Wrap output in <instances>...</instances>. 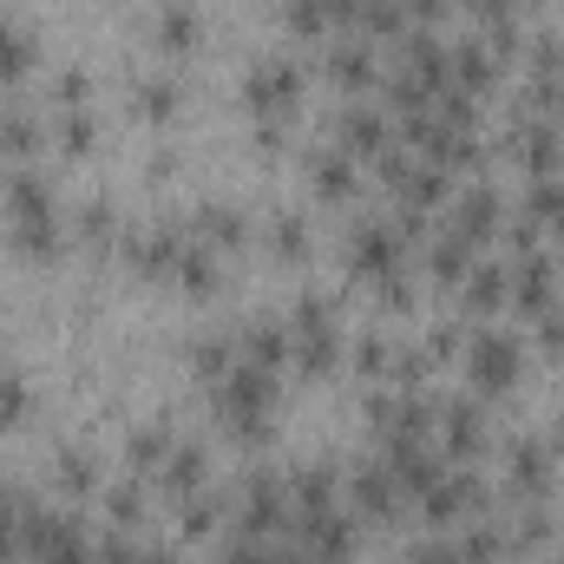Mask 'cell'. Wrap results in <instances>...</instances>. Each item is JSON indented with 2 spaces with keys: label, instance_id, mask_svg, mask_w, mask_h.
<instances>
[{
  "label": "cell",
  "instance_id": "cell-1",
  "mask_svg": "<svg viewBox=\"0 0 564 564\" xmlns=\"http://www.w3.org/2000/svg\"><path fill=\"white\" fill-rule=\"evenodd\" d=\"M473 381H479L486 394L512 388V381H519V341H512V335H499V328L473 335Z\"/></svg>",
  "mask_w": 564,
  "mask_h": 564
},
{
  "label": "cell",
  "instance_id": "cell-2",
  "mask_svg": "<svg viewBox=\"0 0 564 564\" xmlns=\"http://www.w3.org/2000/svg\"><path fill=\"white\" fill-rule=\"evenodd\" d=\"M289 99H295V66H289V59H263V66L250 73V106H257L263 119H282Z\"/></svg>",
  "mask_w": 564,
  "mask_h": 564
},
{
  "label": "cell",
  "instance_id": "cell-3",
  "mask_svg": "<svg viewBox=\"0 0 564 564\" xmlns=\"http://www.w3.org/2000/svg\"><path fill=\"white\" fill-rule=\"evenodd\" d=\"M492 224H499V197H492L486 184H473V191L459 197V210H453V237L479 243V237H492Z\"/></svg>",
  "mask_w": 564,
  "mask_h": 564
},
{
  "label": "cell",
  "instance_id": "cell-4",
  "mask_svg": "<svg viewBox=\"0 0 564 564\" xmlns=\"http://www.w3.org/2000/svg\"><path fill=\"white\" fill-rule=\"evenodd\" d=\"M355 499H361V512H394V499H401V479H394V466H381V459L355 466Z\"/></svg>",
  "mask_w": 564,
  "mask_h": 564
},
{
  "label": "cell",
  "instance_id": "cell-5",
  "mask_svg": "<svg viewBox=\"0 0 564 564\" xmlns=\"http://www.w3.org/2000/svg\"><path fill=\"white\" fill-rule=\"evenodd\" d=\"M335 126H341V144H348V151H375V158L388 151V119H381L375 106H348Z\"/></svg>",
  "mask_w": 564,
  "mask_h": 564
},
{
  "label": "cell",
  "instance_id": "cell-6",
  "mask_svg": "<svg viewBox=\"0 0 564 564\" xmlns=\"http://www.w3.org/2000/svg\"><path fill=\"white\" fill-rule=\"evenodd\" d=\"M33 552H40V564H86V558H93V552H86V525H79V519H53V525H46V539H40Z\"/></svg>",
  "mask_w": 564,
  "mask_h": 564
},
{
  "label": "cell",
  "instance_id": "cell-7",
  "mask_svg": "<svg viewBox=\"0 0 564 564\" xmlns=\"http://www.w3.org/2000/svg\"><path fill=\"white\" fill-rule=\"evenodd\" d=\"M446 66H453V86H466V93H486V86H492V73H499V59H492L479 40L453 46V53H446Z\"/></svg>",
  "mask_w": 564,
  "mask_h": 564
},
{
  "label": "cell",
  "instance_id": "cell-8",
  "mask_svg": "<svg viewBox=\"0 0 564 564\" xmlns=\"http://www.w3.org/2000/svg\"><path fill=\"white\" fill-rule=\"evenodd\" d=\"M545 479H552V453H545V440H512V486L532 499V492H545Z\"/></svg>",
  "mask_w": 564,
  "mask_h": 564
},
{
  "label": "cell",
  "instance_id": "cell-9",
  "mask_svg": "<svg viewBox=\"0 0 564 564\" xmlns=\"http://www.w3.org/2000/svg\"><path fill=\"white\" fill-rule=\"evenodd\" d=\"M446 446L459 453V459H473L479 446H486V421H479V408H466V401H446Z\"/></svg>",
  "mask_w": 564,
  "mask_h": 564
},
{
  "label": "cell",
  "instance_id": "cell-10",
  "mask_svg": "<svg viewBox=\"0 0 564 564\" xmlns=\"http://www.w3.org/2000/svg\"><path fill=\"white\" fill-rule=\"evenodd\" d=\"M328 73H335L348 93H361V86H375V53H368L361 40H341V46L328 53Z\"/></svg>",
  "mask_w": 564,
  "mask_h": 564
},
{
  "label": "cell",
  "instance_id": "cell-11",
  "mask_svg": "<svg viewBox=\"0 0 564 564\" xmlns=\"http://www.w3.org/2000/svg\"><path fill=\"white\" fill-rule=\"evenodd\" d=\"M197 486H204V446H197V440H184V446L164 459V492H171V499H184V492H197Z\"/></svg>",
  "mask_w": 564,
  "mask_h": 564
},
{
  "label": "cell",
  "instance_id": "cell-12",
  "mask_svg": "<svg viewBox=\"0 0 564 564\" xmlns=\"http://www.w3.org/2000/svg\"><path fill=\"white\" fill-rule=\"evenodd\" d=\"M308 177H315V191H322V197H348V191H355L348 151H328V144H322V151L308 158Z\"/></svg>",
  "mask_w": 564,
  "mask_h": 564
},
{
  "label": "cell",
  "instance_id": "cell-13",
  "mask_svg": "<svg viewBox=\"0 0 564 564\" xmlns=\"http://www.w3.org/2000/svg\"><path fill=\"white\" fill-rule=\"evenodd\" d=\"M335 506V473L328 466H302L295 473V512H328Z\"/></svg>",
  "mask_w": 564,
  "mask_h": 564
},
{
  "label": "cell",
  "instance_id": "cell-14",
  "mask_svg": "<svg viewBox=\"0 0 564 564\" xmlns=\"http://www.w3.org/2000/svg\"><path fill=\"white\" fill-rule=\"evenodd\" d=\"M33 66V33L20 20H0V79H20Z\"/></svg>",
  "mask_w": 564,
  "mask_h": 564
},
{
  "label": "cell",
  "instance_id": "cell-15",
  "mask_svg": "<svg viewBox=\"0 0 564 564\" xmlns=\"http://www.w3.org/2000/svg\"><path fill=\"white\" fill-rule=\"evenodd\" d=\"M197 224H204V237H210L217 250L243 243V210H230V204H204V210H197Z\"/></svg>",
  "mask_w": 564,
  "mask_h": 564
},
{
  "label": "cell",
  "instance_id": "cell-16",
  "mask_svg": "<svg viewBox=\"0 0 564 564\" xmlns=\"http://www.w3.org/2000/svg\"><path fill=\"white\" fill-rule=\"evenodd\" d=\"M177 282H184L191 295H210V289H217V263H210V250L184 243V250H177Z\"/></svg>",
  "mask_w": 564,
  "mask_h": 564
},
{
  "label": "cell",
  "instance_id": "cell-17",
  "mask_svg": "<svg viewBox=\"0 0 564 564\" xmlns=\"http://www.w3.org/2000/svg\"><path fill=\"white\" fill-rule=\"evenodd\" d=\"M519 302H525L532 315H545V302H552V263H545V257H525V270H519Z\"/></svg>",
  "mask_w": 564,
  "mask_h": 564
},
{
  "label": "cell",
  "instance_id": "cell-18",
  "mask_svg": "<svg viewBox=\"0 0 564 564\" xmlns=\"http://www.w3.org/2000/svg\"><path fill=\"white\" fill-rule=\"evenodd\" d=\"M499 295H506V270H499V263H479L473 282H466V302H473V308H492Z\"/></svg>",
  "mask_w": 564,
  "mask_h": 564
},
{
  "label": "cell",
  "instance_id": "cell-19",
  "mask_svg": "<svg viewBox=\"0 0 564 564\" xmlns=\"http://www.w3.org/2000/svg\"><path fill=\"white\" fill-rule=\"evenodd\" d=\"M459 270H466V237H453V230H446V237L433 243V276H440V282H453Z\"/></svg>",
  "mask_w": 564,
  "mask_h": 564
},
{
  "label": "cell",
  "instance_id": "cell-20",
  "mask_svg": "<svg viewBox=\"0 0 564 564\" xmlns=\"http://www.w3.org/2000/svg\"><path fill=\"white\" fill-rule=\"evenodd\" d=\"M270 243H276L282 257H302V250H308V224H302V217H276V224H270Z\"/></svg>",
  "mask_w": 564,
  "mask_h": 564
},
{
  "label": "cell",
  "instance_id": "cell-21",
  "mask_svg": "<svg viewBox=\"0 0 564 564\" xmlns=\"http://www.w3.org/2000/svg\"><path fill=\"white\" fill-rule=\"evenodd\" d=\"M158 20H164V26H158V33H164V40H171V46H191V40H197V13H191V7H164V13H158Z\"/></svg>",
  "mask_w": 564,
  "mask_h": 564
},
{
  "label": "cell",
  "instance_id": "cell-22",
  "mask_svg": "<svg viewBox=\"0 0 564 564\" xmlns=\"http://www.w3.org/2000/svg\"><path fill=\"white\" fill-rule=\"evenodd\" d=\"M139 106H144V112H151V119H164V112L177 106V93H171L164 79H144V86H139Z\"/></svg>",
  "mask_w": 564,
  "mask_h": 564
},
{
  "label": "cell",
  "instance_id": "cell-23",
  "mask_svg": "<svg viewBox=\"0 0 564 564\" xmlns=\"http://www.w3.org/2000/svg\"><path fill=\"white\" fill-rule=\"evenodd\" d=\"M132 459H139V466H158V459H164V426H144V433H132Z\"/></svg>",
  "mask_w": 564,
  "mask_h": 564
},
{
  "label": "cell",
  "instance_id": "cell-24",
  "mask_svg": "<svg viewBox=\"0 0 564 564\" xmlns=\"http://www.w3.org/2000/svg\"><path fill=\"white\" fill-rule=\"evenodd\" d=\"M79 224H86V243H106V237H112V204H86Z\"/></svg>",
  "mask_w": 564,
  "mask_h": 564
},
{
  "label": "cell",
  "instance_id": "cell-25",
  "mask_svg": "<svg viewBox=\"0 0 564 564\" xmlns=\"http://www.w3.org/2000/svg\"><path fill=\"white\" fill-rule=\"evenodd\" d=\"M59 473H66L73 486H93V453H66V459H59Z\"/></svg>",
  "mask_w": 564,
  "mask_h": 564
},
{
  "label": "cell",
  "instance_id": "cell-26",
  "mask_svg": "<svg viewBox=\"0 0 564 564\" xmlns=\"http://www.w3.org/2000/svg\"><path fill=\"white\" fill-rule=\"evenodd\" d=\"M59 139L73 144V151H86V144H93V119H86V112H73V119H66V132H59Z\"/></svg>",
  "mask_w": 564,
  "mask_h": 564
},
{
  "label": "cell",
  "instance_id": "cell-27",
  "mask_svg": "<svg viewBox=\"0 0 564 564\" xmlns=\"http://www.w3.org/2000/svg\"><path fill=\"white\" fill-rule=\"evenodd\" d=\"M139 486H112V512H119V519H139Z\"/></svg>",
  "mask_w": 564,
  "mask_h": 564
},
{
  "label": "cell",
  "instance_id": "cell-28",
  "mask_svg": "<svg viewBox=\"0 0 564 564\" xmlns=\"http://www.w3.org/2000/svg\"><path fill=\"white\" fill-rule=\"evenodd\" d=\"M20 401H26V388H20V381H0V421H13Z\"/></svg>",
  "mask_w": 564,
  "mask_h": 564
},
{
  "label": "cell",
  "instance_id": "cell-29",
  "mask_svg": "<svg viewBox=\"0 0 564 564\" xmlns=\"http://www.w3.org/2000/svg\"><path fill=\"white\" fill-rule=\"evenodd\" d=\"M539 341H545L552 355H564V315H552V322H539Z\"/></svg>",
  "mask_w": 564,
  "mask_h": 564
},
{
  "label": "cell",
  "instance_id": "cell-30",
  "mask_svg": "<svg viewBox=\"0 0 564 564\" xmlns=\"http://www.w3.org/2000/svg\"><path fill=\"white\" fill-rule=\"evenodd\" d=\"M59 99H66V106L86 99V73H66V79H59Z\"/></svg>",
  "mask_w": 564,
  "mask_h": 564
},
{
  "label": "cell",
  "instance_id": "cell-31",
  "mask_svg": "<svg viewBox=\"0 0 564 564\" xmlns=\"http://www.w3.org/2000/svg\"><path fill=\"white\" fill-rule=\"evenodd\" d=\"M558 459H564V426H558Z\"/></svg>",
  "mask_w": 564,
  "mask_h": 564
}]
</instances>
